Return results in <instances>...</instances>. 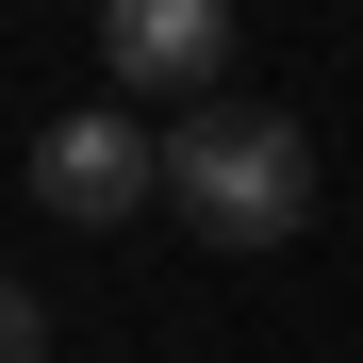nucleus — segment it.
Returning a JSON list of instances; mask_svg holds the SVG:
<instances>
[{
  "label": "nucleus",
  "mask_w": 363,
  "mask_h": 363,
  "mask_svg": "<svg viewBox=\"0 0 363 363\" xmlns=\"http://www.w3.org/2000/svg\"><path fill=\"white\" fill-rule=\"evenodd\" d=\"M165 199L199 248H297L314 231V133L297 116H182L165 133Z\"/></svg>",
  "instance_id": "f257e3e1"
},
{
  "label": "nucleus",
  "mask_w": 363,
  "mask_h": 363,
  "mask_svg": "<svg viewBox=\"0 0 363 363\" xmlns=\"http://www.w3.org/2000/svg\"><path fill=\"white\" fill-rule=\"evenodd\" d=\"M33 199L67 231H116L133 199H165V149L133 133V116H50V133H33Z\"/></svg>",
  "instance_id": "f03ea898"
},
{
  "label": "nucleus",
  "mask_w": 363,
  "mask_h": 363,
  "mask_svg": "<svg viewBox=\"0 0 363 363\" xmlns=\"http://www.w3.org/2000/svg\"><path fill=\"white\" fill-rule=\"evenodd\" d=\"M99 67L149 99H199L231 67V0H99Z\"/></svg>",
  "instance_id": "7ed1b4c3"
},
{
  "label": "nucleus",
  "mask_w": 363,
  "mask_h": 363,
  "mask_svg": "<svg viewBox=\"0 0 363 363\" xmlns=\"http://www.w3.org/2000/svg\"><path fill=\"white\" fill-rule=\"evenodd\" d=\"M0 363H50V297L33 281H0Z\"/></svg>",
  "instance_id": "20e7f679"
}]
</instances>
